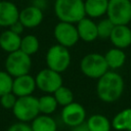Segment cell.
Masks as SVG:
<instances>
[{
    "label": "cell",
    "mask_w": 131,
    "mask_h": 131,
    "mask_svg": "<svg viewBox=\"0 0 131 131\" xmlns=\"http://www.w3.org/2000/svg\"><path fill=\"white\" fill-rule=\"evenodd\" d=\"M54 12L59 21L77 24L86 16L83 0H55Z\"/></svg>",
    "instance_id": "7a4b0ae2"
},
{
    "label": "cell",
    "mask_w": 131,
    "mask_h": 131,
    "mask_svg": "<svg viewBox=\"0 0 131 131\" xmlns=\"http://www.w3.org/2000/svg\"><path fill=\"white\" fill-rule=\"evenodd\" d=\"M13 78L6 71H0V96L11 92Z\"/></svg>",
    "instance_id": "484cf974"
},
{
    "label": "cell",
    "mask_w": 131,
    "mask_h": 131,
    "mask_svg": "<svg viewBox=\"0 0 131 131\" xmlns=\"http://www.w3.org/2000/svg\"><path fill=\"white\" fill-rule=\"evenodd\" d=\"M85 123L90 131H111L112 128V122L100 114L90 116Z\"/></svg>",
    "instance_id": "44dd1931"
},
{
    "label": "cell",
    "mask_w": 131,
    "mask_h": 131,
    "mask_svg": "<svg viewBox=\"0 0 131 131\" xmlns=\"http://www.w3.org/2000/svg\"><path fill=\"white\" fill-rule=\"evenodd\" d=\"M80 70L88 78L99 79L108 71V67L105 61L104 55L93 52L86 54L81 59Z\"/></svg>",
    "instance_id": "3957f363"
},
{
    "label": "cell",
    "mask_w": 131,
    "mask_h": 131,
    "mask_svg": "<svg viewBox=\"0 0 131 131\" xmlns=\"http://www.w3.org/2000/svg\"><path fill=\"white\" fill-rule=\"evenodd\" d=\"M71 131H90V130L88 129L86 123L84 122V123H82V124H80V125H78V126L72 127Z\"/></svg>",
    "instance_id": "f546056e"
},
{
    "label": "cell",
    "mask_w": 131,
    "mask_h": 131,
    "mask_svg": "<svg viewBox=\"0 0 131 131\" xmlns=\"http://www.w3.org/2000/svg\"><path fill=\"white\" fill-rule=\"evenodd\" d=\"M38 103H39V111L43 115L53 114L56 111L57 105H58L54 95H51L48 93L38 98Z\"/></svg>",
    "instance_id": "7402d4cb"
},
{
    "label": "cell",
    "mask_w": 131,
    "mask_h": 131,
    "mask_svg": "<svg viewBox=\"0 0 131 131\" xmlns=\"http://www.w3.org/2000/svg\"><path fill=\"white\" fill-rule=\"evenodd\" d=\"M108 0H85L84 8L85 13L90 18L100 17L106 14Z\"/></svg>",
    "instance_id": "e0dca14e"
},
{
    "label": "cell",
    "mask_w": 131,
    "mask_h": 131,
    "mask_svg": "<svg viewBox=\"0 0 131 131\" xmlns=\"http://www.w3.org/2000/svg\"><path fill=\"white\" fill-rule=\"evenodd\" d=\"M16 99H17V96L15 94H13L11 91V92L5 93L0 96V104L2 107L6 108V110H12L16 102Z\"/></svg>",
    "instance_id": "4316f807"
},
{
    "label": "cell",
    "mask_w": 131,
    "mask_h": 131,
    "mask_svg": "<svg viewBox=\"0 0 131 131\" xmlns=\"http://www.w3.org/2000/svg\"><path fill=\"white\" fill-rule=\"evenodd\" d=\"M60 118L64 125L72 128L85 122L86 111L82 104L73 101L70 104L64 105L62 107Z\"/></svg>",
    "instance_id": "30bf717a"
},
{
    "label": "cell",
    "mask_w": 131,
    "mask_h": 131,
    "mask_svg": "<svg viewBox=\"0 0 131 131\" xmlns=\"http://www.w3.org/2000/svg\"><path fill=\"white\" fill-rule=\"evenodd\" d=\"M97 80L96 93L101 101L112 103L121 97L124 91V81L120 74L107 71Z\"/></svg>",
    "instance_id": "6da1fadb"
},
{
    "label": "cell",
    "mask_w": 131,
    "mask_h": 131,
    "mask_svg": "<svg viewBox=\"0 0 131 131\" xmlns=\"http://www.w3.org/2000/svg\"><path fill=\"white\" fill-rule=\"evenodd\" d=\"M37 88L35 78L29 74L21 75L13 78L12 82V93L17 97L32 95V93Z\"/></svg>",
    "instance_id": "8fae6325"
},
{
    "label": "cell",
    "mask_w": 131,
    "mask_h": 131,
    "mask_svg": "<svg viewBox=\"0 0 131 131\" xmlns=\"http://www.w3.org/2000/svg\"><path fill=\"white\" fill-rule=\"evenodd\" d=\"M112 127L118 131H131V107L120 111L113 118Z\"/></svg>",
    "instance_id": "ac0fdd59"
},
{
    "label": "cell",
    "mask_w": 131,
    "mask_h": 131,
    "mask_svg": "<svg viewBox=\"0 0 131 131\" xmlns=\"http://www.w3.org/2000/svg\"><path fill=\"white\" fill-rule=\"evenodd\" d=\"M45 59L47 68L55 72L62 73L68 70L71 63V54L69 48L60 44H56L52 45L47 50Z\"/></svg>",
    "instance_id": "8992f818"
},
{
    "label": "cell",
    "mask_w": 131,
    "mask_h": 131,
    "mask_svg": "<svg viewBox=\"0 0 131 131\" xmlns=\"http://www.w3.org/2000/svg\"><path fill=\"white\" fill-rule=\"evenodd\" d=\"M53 36L58 44L70 48L79 41V34L75 24L59 21L55 25L53 30Z\"/></svg>",
    "instance_id": "9c48e42d"
},
{
    "label": "cell",
    "mask_w": 131,
    "mask_h": 131,
    "mask_svg": "<svg viewBox=\"0 0 131 131\" xmlns=\"http://www.w3.org/2000/svg\"><path fill=\"white\" fill-rule=\"evenodd\" d=\"M32 67L31 56L20 49L8 53L5 60V70L13 78L29 74Z\"/></svg>",
    "instance_id": "5b68a950"
},
{
    "label": "cell",
    "mask_w": 131,
    "mask_h": 131,
    "mask_svg": "<svg viewBox=\"0 0 131 131\" xmlns=\"http://www.w3.org/2000/svg\"><path fill=\"white\" fill-rule=\"evenodd\" d=\"M6 131H33L31 125H29L26 122H17L8 127Z\"/></svg>",
    "instance_id": "83f0119b"
},
{
    "label": "cell",
    "mask_w": 131,
    "mask_h": 131,
    "mask_svg": "<svg viewBox=\"0 0 131 131\" xmlns=\"http://www.w3.org/2000/svg\"><path fill=\"white\" fill-rule=\"evenodd\" d=\"M107 18L117 25H128L131 21V0H108Z\"/></svg>",
    "instance_id": "52a82bcc"
},
{
    "label": "cell",
    "mask_w": 131,
    "mask_h": 131,
    "mask_svg": "<svg viewBox=\"0 0 131 131\" xmlns=\"http://www.w3.org/2000/svg\"><path fill=\"white\" fill-rule=\"evenodd\" d=\"M77 31L79 38L85 42H92L98 38L97 33V24L92 20L90 17H83L77 23Z\"/></svg>",
    "instance_id": "9a60e30c"
},
{
    "label": "cell",
    "mask_w": 131,
    "mask_h": 131,
    "mask_svg": "<svg viewBox=\"0 0 131 131\" xmlns=\"http://www.w3.org/2000/svg\"><path fill=\"white\" fill-rule=\"evenodd\" d=\"M33 131H57V125L49 115H38L31 124Z\"/></svg>",
    "instance_id": "ffe728a7"
},
{
    "label": "cell",
    "mask_w": 131,
    "mask_h": 131,
    "mask_svg": "<svg viewBox=\"0 0 131 131\" xmlns=\"http://www.w3.org/2000/svg\"><path fill=\"white\" fill-rule=\"evenodd\" d=\"M18 20L25 28H36L43 20V11L36 5H30L19 11Z\"/></svg>",
    "instance_id": "7c38bea8"
},
{
    "label": "cell",
    "mask_w": 131,
    "mask_h": 131,
    "mask_svg": "<svg viewBox=\"0 0 131 131\" xmlns=\"http://www.w3.org/2000/svg\"><path fill=\"white\" fill-rule=\"evenodd\" d=\"M35 81L37 88L48 94H53L62 85V78L60 73L55 72L49 68L41 70L36 75Z\"/></svg>",
    "instance_id": "ba28073f"
},
{
    "label": "cell",
    "mask_w": 131,
    "mask_h": 131,
    "mask_svg": "<svg viewBox=\"0 0 131 131\" xmlns=\"http://www.w3.org/2000/svg\"><path fill=\"white\" fill-rule=\"evenodd\" d=\"M115 25L111 19L103 18L97 23V33H98V38L100 39H110L111 34L114 30Z\"/></svg>",
    "instance_id": "d4e9b609"
},
{
    "label": "cell",
    "mask_w": 131,
    "mask_h": 131,
    "mask_svg": "<svg viewBox=\"0 0 131 131\" xmlns=\"http://www.w3.org/2000/svg\"><path fill=\"white\" fill-rule=\"evenodd\" d=\"M19 10L15 4L10 1H0V27L9 28L13 23L18 20Z\"/></svg>",
    "instance_id": "5bb4252c"
},
{
    "label": "cell",
    "mask_w": 131,
    "mask_h": 131,
    "mask_svg": "<svg viewBox=\"0 0 131 131\" xmlns=\"http://www.w3.org/2000/svg\"><path fill=\"white\" fill-rule=\"evenodd\" d=\"M12 113L20 122H32L40 113L38 98L33 95L17 97Z\"/></svg>",
    "instance_id": "277c9868"
},
{
    "label": "cell",
    "mask_w": 131,
    "mask_h": 131,
    "mask_svg": "<svg viewBox=\"0 0 131 131\" xmlns=\"http://www.w3.org/2000/svg\"><path fill=\"white\" fill-rule=\"evenodd\" d=\"M104 58H105L108 69L116 70V69L121 68L125 63L126 54L123 49L114 47L106 51V53L104 54Z\"/></svg>",
    "instance_id": "d6986e66"
},
{
    "label": "cell",
    "mask_w": 131,
    "mask_h": 131,
    "mask_svg": "<svg viewBox=\"0 0 131 131\" xmlns=\"http://www.w3.org/2000/svg\"><path fill=\"white\" fill-rule=\"evenodd\" d=\"M19 49L28 55H33L39 50V40L35 35H26L21 38Z\"/></svg>",
    "instance_id": "603a6c76"
},
{
    "label": "cell",
    "mask_w": 131,
    "mask_h": 131,
    "mask_svg": "<svg viewBox=\"0 0 131 131\" xmlns=\"http://www.w3.org/2000/svg\"><path fill=\"white\" fill-rule=\"evenodd\" d=\"M20 35L12 32L9 29L0 34V47L2 50L8 53L18 50L20 47Z\"/></svg>",
    "instance_id": "2e32d148"
},
{
    "label": "cell",
    "mask_w": 131,
    "mask_h": 131,
    "mask_svg": "<svg viewBox=\"0 0 131 131\" xmlns=\"http://www.w3.org/2000/svg\"><path fill=\"white\" fill-rule=\"evenodd\" d=\"M24 29H25V27H24V25H23L19 20H16L15 23H13V24L9 27V30H11L12 32H14V33H16V34H18V35H20V34L24 32Z\"/></svg>",
    "instance_id": "f1b7e54d"
},
{
    "label": "cell",
    "mask_w": 131,
    "mask_h": 131,
    "mask_svg": "<svg viewBox=\"0 0 131 131\" xmlns=\"http://www.w3.org/2000/svg\"><path fill=\"white\" fill-rule=\"evenodd\" d=\"M110 40L112 44L121 49H125L131 45V29L127 25H117L111 34Z\"/></svg>",
    "instance_id": "4fadbf2b"
},
{
    "label": "cell",
    "mask_w": 131,
    "mask_h": 131,
    "mask_svg": "<svg viewBox=\"0 0 131 131\" xmlns=\"http://www.w3.org/2000/svg\"><path fill=\"white\" fill-rule=\"evenodd\" d=\"M53 95H54L57 103L59 105H62V106L68 105V104H70L71 102L74 101V93H73V91L70 88H68V87H66L63 85H61L53 93Z\"/></svg>",
    "instance_id": "cb8c5ba5"
}]
</instances>
